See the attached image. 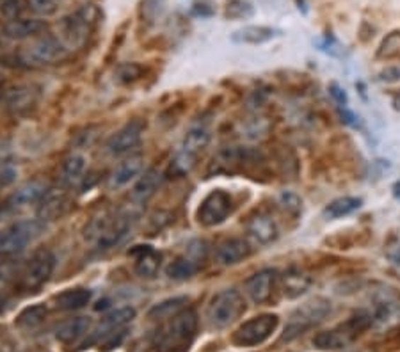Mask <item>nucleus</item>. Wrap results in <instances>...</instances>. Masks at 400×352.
I'll return each mask as SVG.
<instances>
[{"label": "nucleus", "instance_id": "nucleus-1", "mask_svg": "<svg viewBox=\"0 0 400 352\" xmlns=\"http://www.w3.org/2000/svg\"><path fill=\"white\" fill-rule=\"evenodd\" d=\"M198 333V315L192 309H182L157 329L153 347L157 352H187Z\"/></svg>", "mask_w": 400, "mask_h": 352}, {"label": "nucleus", "instance_id": "nucleus-2", "mask_svg": "<svg viewBox=\"0 0 400 352\" xmlns=\"http://www.w3.org/2000/svg\"><path fill=\"white\" fill-rule=\"evenodd\" d=\"M98 18H100V11L93 4L82 6L75 13L62 18L61 23H59L57 38L65 45L66 50L72 52L82 48L86 45L87 38L93 33Z\"/></svg>", "mask_w": 400, "mask_h": 352}, {"label": "nucleus", "instance_id": "nucleus-3", "mask_svg": "<svg viewBox=\"0 0 400 352\" xmlns=\"http://www.w3.org/2000/svg\"><path fill=\"white\" fill-rule=\"evenodd\" d=\"M130 230V217L125 214L104 212L89 221L84 230V238L98 249L114 248Z\"/></svg>", "mask_w": 400, "mask_h": 352}, {"label": "nucleus", "instance_id": "nucleus-4", "mask_svg": "<svg viewBox=\"0 0 400 352\" xmlns=\"http://www.w3.org/2000/svg\"><path fill=\"white\" fill-rule=\"evenodd\" d=\"M244 312L245 301L240 292L235 288H224L212 297L209 309H206V317L213 327L224 329V327L237 322L244 315Z\"/></svg>", "mask_w": 400, "mask_h": 352}, {"label": "nucleus", "instance_id": "nucleus-5", "mask_svg": "<svg viewBox=\"0 0 400 352\" xmlns=\"http://www.w3.org/2000/svg\"><path fill=\"white\" fill-rule=\"evenodd\" d=\"M331 313V302L326 299H313V301L304 302L301 308H297L296 312L290 315L289 324L285 327L282 341H292L294 338L301 336L306 333L308 329H311L313 326L321 324L322 320H326V317Z\"/></svg>", "mask_w": 400, "mask_h": 352}, {"label": "nucleus", "instance_id": "nucleus-6", "mask_svg": "<svg viewBox=\"0 0 400 352\" xmlns=\"http://www.w3.org/2000/svg\"><path fill=\"white\" fill-rule=\"evenodd\" d=\"M279 317L274 313H263L242 324L233 333V343L237 347H256L263 341L269 340L276 329H278Z\"/></svg>", "mask_w": 400, "mask_h": 352}, {"label": "nucleus", "instance_id": "nucleus-7", "mask_svg": "<svg viewBox=\"0 0 400 352\" xmlns=\"http://www.w3.org/2000/svg\"><path fill=\"white\" fill-rule=\"evenodd\" d=\"M68 55L65 45L57 36H41L34 40L26 50L22 52L23 62L30 66H48L62 61Z\"/></svg>", "mask_w": 400, "mask_h": 352}, {"label": "nucleus", "instance_id": "nucleus-8", "mask_svg": "<svg viewBox=\"0 0 400 352\" xmlns=\"http://www.w3.org/2000/svg\"><path fill=\"white\" fill-rule=\"evenodd\" d=\"M233 212V199L228 194L226 191H212L199 205L198 214V223L205 228H213L223 224L228 217Z\"/></svg>", "mask_w": 400, "mask_h": 352}, {"label": "nucleus", "instance_id": "nucleus-9", "mask_svg": "<svg viewBox=\"0 0 400 352\" xmlns=\"http://www.w3.org/2000/svg\"><path fill=\"white\" fill-rule=\"evenodd\" d=\"M206 256V246L201 241H192L187 246L184 255L177 256L170 265L166 267V274L170 280L174 281H185L191 280L199 269H201L203 262Z\"/></svg>", "mask_w": 400, "mask_h": 352}, {"label": "nucleus", "instance_id": "nucleus-10", "mask_svg": "<svg viewBox=\"0 0 400 352\" xmlns=\"http://www.w3.org/2000/svg\"><path fill=\"white\" fill-rule=\"evenodd\" d=\"M55 258L52 251L48 249H40L33 255L29 265L23 270L22 283L26 290H36V288L43 287L48 280H50L52 273H54Z\"/></svg>", "mask_w": 400, "mask_h": 352}, {"label": "nucleus", "instance_id": "nucleus-11", "mask_svg": "<svg viewBox=\"0 0 400 352\" xmlns=\"http://www.w3.org/2000/svg\"><path fill=\"white\" fill-rule=\"evenodd\" d=\"M40 233L38 223H16L13 226L0 230V256L18 253Z\"/></svg>", "mask_w": 400, "mask_h": 352}, {"label": "nucleus", "instance_id": "nucleus-12", "mask_svg": "<svg viewBox=\"0 0 400 352\" xmlns=\"http://www.w3.org/2000/svg\"><path fill=\"white\" fill-rule=\"evenodd\" d=\"M143 133H145V125L143 121H133L126 123L125 126L118 130V132L112 133L111 137L105 143V151L111 155H125L128 151H132L133 148H138L139 143L143 139Z\"/></svg>", "mask_w": 400, "mask_h": 352}, {"label": "nucleus", "instance_id": "nucleus-13", "mask_svg": "<svg viewBox=\"0 0 400 352\" xmlns=\"http://www.w3.org/2000/svg\"><path fill=\"white\" fill-rule=\"evenodd\" d=\"M276 281H278V273L274 269H262L256 274H252L249 280H245L244 288L248 297L255 304H265L271 301L272 292H274Z\"/></svg>", "mask_w": 400, "mask_h": 352}, {"label": "nucleus", "instance_id": "nucleus-14", "mask_svg": "<svg viewBox=\"0 0 400 352\" xmlns=\"http://www.w3.org/2000/svg\"><path fill=\"white\" fill-rule=\"evenodd\" d=\"M38 91L30 86L9 87L4 93V105L13 116H27L38 107Z\"/></svg>", "mask_w": 400, "mask_h": 352}, {"label": "nucleus", "instance_id": "nucleus-15", "mask_svg": "<svg viewBox=\"0 0 400 352\" xmlns=\"http://www.w3.org/2000/svg\"><path fill=\"white\" fill-rule=\"evenodd\" d=\"M249 237L260 246H269L271 242H274L278 238L279 230L276 221L272 219V216L265 212H258L255 216L249 217L248 224H245Z\"/></svg>", "mask_w": 400, "mask_h": 352}, {"label": "nucleus", "instance_id": "nucleus-16", "mask_svg": "<svg viewBox=\"0 0 400 352\" xmlns=\"http://www.w3.org/2000/svg\"><path fill=\"white\" fill-rule=\"evenodd\" d=\"M251 255V244L242 237L226 238L216 249V260L219 265L230 267L244 262Z\"/></svg>", "mask_w": 400, "mask_h": 352}, {"label": "nucleus", "instance_id": "nucleus-17", "mask_svg": "<svg viewBox=\"0 0 400 352\" xmlns=\"http://www.w3.org/2000/svg\"><path fill=\"white\" fill-rule=\"evenodd\" d=\"M130 255L135 258L133 263V270L139 277L145 280H152L159 274L160 263H162V256L159 251L152 248V246H135V249L130 251Z\"/></svg>", "mask_w": 400, "mask_h": 352}, {"label": "nucleus", "instance_id": "nucleus-18", "mask_svg": "<svg viewBox=\"0 0 400 352\" xmlns=\"http://www.w3.org/2000/svg\"><path fill=\"white\" fill-rule=\"evenodd\" d=\"M68 207V194L62 189H48L47 194L38 203V216L41 221H55L65 214Z\"/></svg>", "mask_w": 400, "mask_h": 352}, {"label": "nucleus", "instance_id": "nucleus-19", "mask_svg": "<svg viewBox=\"0 0 400 352\" xmlns=\"http://www.w3.org/2000/svg\"><path fill=\"white\" fill-rule=\"evenodd\" d=\"M45 29H47V26H45L43 20L13 18L6 23L4 29H2V34H4L8 40L22 41V40H27V38L38 36V34L43 33Z\"/></svg>", "mask_w": 400, "mask_h": 352}, {"label": "nucleus", "instance_id": "nucleus-20", "mask_svg": "<svg viewBox=\"0 0 400 352\" xmlns=\"http://www.w3.org/2000/svg\"><path fill=\"white\" fill-rule=\"evenodd\" d=\"M162 172L157 167H150L148 171H145V175H141L138 184L133 185L132 202H135L138 205H143L148 199H152L155 196V192L160 189V185H162Z\"/></svg>", "mask_w": 400, "mask_h": 352}, {"label": "nucleus", "instance_id": "nucleus-21", "mask_svg": "<svg viewBox=\"0 0 400 352\" xmlns=\"http://www.w3.org/2000/svg\"><path fill=\"white\" fill-rule=\"evenodd\" d=\"M48 185L43 180H33L27 182L26 185H22L20 189H16L15 194L9 199V205L13 209H27V207L38 205L43 199V196L47 194Z\"/></svg>", "mask_w": 400, "mask_h": 352}, {"label": "nucleus", "instance_id": "nucleus-22", "mask_svg": "<svg viewBox=\"0 0 400 352\" xmlns=\"http://www.w3.org/2000/svg\"><path fill=\"white\" fill-rule=\"evenodd\" d=\"M143 171V157L141 155H130L128 158L121 162L111 175V187L119 189L128 185L130 182L135 180Z\"/></svg>", "mask_w": 400, "mask_h": 352}, {"label": "nucleus", "instance_id": "nucleus-23", "mask_svg": "<svg viewBox=\"0 0 400 352\" xmlns=\"http://www.w3.org/2000/svg\"><path fill=\"white\" fill-rule=\"evenodd\" d=\"M311 343H313V347L318 348V351H340V348H345L347 345L352 343V340H350L349 334H347L345 331H343V327L338 324V326L333 327V329L321 331V333L315 334Z\"/></svg>", "mask_w": 400, "mask_h": 352}, {"label": "nucleus", "instance_id": "nucleus-24", "mask_svg": "<svg viewBox=\"0 0 400 352\" xmlns=\"http://www.w3.org/2000/svg\"><path fill=\"white\" fill-rule=\"evenodd\" d=\"M93 299V292L89 288H68V290L61 292L54 297L55 308L62 309V312H75V309L87 306Z\"/></svg>", "mask_w": 400, "mask_h": 352}, {"label": "nucleus", "instance_id": "nucleus-25", "mask_svg": "<svg viewBox=\"0 0 400 352\" xmlns=\"http://www.w3.org/2000/svg\"><path fill=\"white\" fill-rule=\"evenodd\" d=\"M91 326H93V322H91V319H87V317L70 319L57 327V331H55V338L66 345L73 343V341H79L80 338L89 334Z\"/></svg>", "mask_w": 400, "mask_h": 352}, {"label": "nucleus", "instance_id": "nucleus-26", "mask_svg": "<svg viewBox=\"0 0 400 352\" xmlns=\"http://www.w3.org/2000/svg\"><path fill=\"white\" fill-rule=\"evenodd\" d=\"M86 169L87 158L82 153H70L61 165L62 184L68 185V187L79 185L82 182L84 175H86Z\"/></svg>", "mask_w": 400, "mask_h": 352}, {"label": "nucleus", "instance_id": "nucleus-27", "mask_svg": "<svg viewBox=\"0 0 400 352\" xmlns=\"http://www.w3.org/2000/svg\"><path fill=\"white\" fill-rule=\"evenodd\" d=\"M210 143V132L205 128V126H192V128L187 130L185 133L184 141H182L180 146V153L187 155L191 158H198L199 153L205 151V148L209 146Z\"/></svg>", "mask_w": 400, "mask_h": 352}, {"label": "nucleus", "instance_id": "nucleus-28", "mask_svg": "<svg viewBox=\"0 0 400 352\" xmlns=\"http://www.w3.org/2000/svg\"><path fill=\"white\" fill-rule=\"evenodd\" d=\"M282 285H283V294L287 295L289 299H297L301 297L303 294H306L308 288L311 285V277L308 276L306 273H303L297 267H292V269L287 270L282 277Z\"/></svg>", "mask_w": 400, "mask_h": 352}, {"label": "nucleus", "instance_id": "nucleus-29", "mask_svg": "<svg viewBox=\"0 0 400 352\" xmlns=\"http://www.w3.org/2000/svg\"><path fill=\"white\" fill-rule=\"evenodd\" d=\"M279 34V31L272 29V27L265 26H248L242 29L235 31L231 40L235 43H248V45H262L271 41L272 38H276Z\"/></svg>", "mask_w": 400, "mask_h": 352}, {"label": "nucleus", "instance_id": "nucleus-30", "mask_svg": "<svg viewBox=\"0 0 400 352\" xmlns=\"http://www.w3.org/2000/svg\"><path fill=\"white\" fill-rule=\"evenodd\" d=\"M363 205V199L354 198V196H343V198L333 199L324 210V216L329 219H340V217H347L350 214L357 212Z\"/></svg>", "mask_w": 400, "mask_h": 352}, {"label": "nucleus", "instance_id": "nucleus-31", "mask_svg": "<svg viewBox=\"0 0 400 352\" xmlns=\"http://www.w3.org/2000/svg\"><path fill=\"white\" fill-rule=\"evenodd\" d=\"M185 302H187V297L167 299V301L153 306V308L150 309L148 317H150V319H155V320H167V319H171V317L177 315V313H180Z\"/></svg>", "mask_w": 400, "mask_h": 352}, {"label": "nucleus", "instance_id": "nucleus-32", "mask_svg": "<svg viewBox=\"0 0 400 352\" xmlns=\"http://www.w3.org/2000/svg\"><path fill=\"white\" fill-rule=\"evenodd\" d=\"M399 55H400V29H396L382 38L381 45H379L377 52H375V59H379V61H389V59L399 57Z\"/></svg>", "mask_w": 400, "mask_h": 352}, {"label": "nucleus", "instance_id": "nucleus-33", "mask_svg": "<svg viewBox=\"0 0 400 352\" xmlns=\"http://www.w3.org/2000/svg\"><path fill=\"white\" fill-rule=\"evenodd\" d=\"M47 315H48L47 306L34 304L20 313L18 319H16V324H18L20 327H26V329H33V327H38L40 324H43Z\"/></svg>", "mask_w": 400, "mask_h": 352}, {"label": "nucleus", "instance_id": "nucleus-34", "mask_svg": "<svg viewBox=\"0 0 400 352\" xmlns=\"http://www.w3.org/2000/svg\"><path fill=\"white\" fill-rule=\"evenodd\" d=\"M255 15V8L249 0H228L224 6V16L228 20H245Z\"/></svg>", "mask_w": 400, "mask_h": 352}, {"label": "nucleus", "instance_id": "nucleus-35", "mask_svg": "<svg viewBox=\"0 0 400 352\" xmlns=\"http://www.w3.org/2000/svg\"><path fill=\"white\" fill-rule=\"evenodd\" d=\"M145 73V68L138 62H125V65H119L116 70L114 77L119 84H132L135 80H139Z\"/></svg>", "mask_w": 400, "mask_h": 352}, {"label": "nucleus", "instance_id": "nucleus-36", "mask_svg": "<svg viewBox=\"0 0 400 352\" xmlns=\"http://www.w3.org/2000/svg\"><path fill=\"white\" fill-rule=\"evenodd\" d=\"M27 6L36 16L47 18V16H54L61 9L62 0H27Z\"/></svg>", "mask_w": 400, "mask_h": 352}, {"label": "nucleus", "instance_id": "nucleus-37", "mask_svg": "<svg viewBox=\"0 0 400 352\" xmlns=\"http://www.w3.org/2000/svg\"><path fill=\"white\" fill-rule=\"evenodd\" d=\"M125 336H126V327H119V329L109 331L107 334L101 336L104 340H100V351L109 352V351H112V348L119 347L121 341L125 340Z\"/></svg>", "mask_w": 400, "mask_h": 352}, {"label": "nucleus", "instance_id": "nucleus-38", "mask_svg": "<svg viewBox=\"0 0 400 352\" xmlns=\"http://www.w3.org/2000/svg\"><path fill=\"white\" fill-rule=\"evenodd\" d=\"M171 223V214L170 212H164V210H159V212H153L152 216L148 217V224H150V231L153 233H157V231L162 230L164 226H167V224Z\"/></svg>", "mask_w": 400, "mask_h": 352}, {"label": "nucleus", "instance_id": "nucleus-39", "mask_svg": "<svg viewBox=\"0 0 400 352\" xmlns=\"http://www.w3.org/2000/svg\"><path fill=\"white\" fill-rule=\"evenodd\" d=\"M379 82H384V84H396L400 82V66L399 65H393V66H386L377 77Z\"/></svg>", "mask_w": 400, "mask_h": 352}, {"label": "nucleus", "instance_id": "nucleus-40", "mask_svg": "<svg viewBox=\"0 0 400 352\" xmlns=\"http://www.w3.org/2000/svg\"><path fill=\"white\" fill-rule=\"evenodd\" d=\"M213 6L210 4L209 0H203V2H198V4H194V8H192V15L196 16H201V18H209V16L213 15Z\"/></svg>", "mask_w": 400, "mask_h": 352}, {"label": "nucleus", "instance_id": "nucleus-41", "mask_svg": "<svg viewBox=\"0 0 400 352\" xmlns=\"http://www.w3.org/2000/svg\"><path fill=\"white\" fill-rule=\"evenodd\" d=\"M282 203H283V207H285L287 210H292V212H299L301 199L297 198L296 194H292V192H285V194L282 196Z\"/></svg>", "mask_w": 400, "mask_h": 352}, {"label": "nucleus", "instance_id": "nucleus-42", "mask_svg": "<svg viewBox=\"0 0 400 352\" xmlns=\"http://www.w3.org/2000/svg\"><path fill=\"white\" fill-rule=\"evenodd\" d=\"M329 94H331V97L335 98L336 104L343 105V107H345L347 100H349V98H347L345 89H342V87H340L338 84H331V86H329Z\"/></svg>", "mask_w": 400, "mask_h": 352}, {"label": "nucleus", "instance_id": "nucleus-43", "mask_svg": "<svg viewBox=\"0 0 400 352\" xmlns=\"http://www.w3.org/2000/svg\"><path fill=\"white\" fill-rule=\"evenodd\" d=\"M391 191H393V198L399 199V202H400V182H396V184L393 185Z\"/></svg>", "mask_w": 400, "mask_h": 352}, {"label": "nucleus", "instance_id": "nucleus-44", "mask_svg": "<svg viewBox=\"0 0 400 352\" xmlns=\"http://www.w3.org/2000/svg\"><path fill=\"white\" fill-rule=\"evenodd\" d=\"M393 260H395V263H399L400 265V249L395 253V255H393Z\"/></svg>", "mask_w": 400, "mask_h": 352}, {"label": "nucleus", "instance_id": "nucleus-45", "mask_svg": "<svg viewBox=\"0 0 400 352\" xmlns=\"http://www.w3.org/2000/svg\"><path fill=\"white\" fill-rule=\"evenodd\" d=\"M393 104H395V107L399 109V111H400V94H399V97L395 98V100H393Z\"/></svg>", "mask_w": 400, "mask_h": 352}]
</instances>
